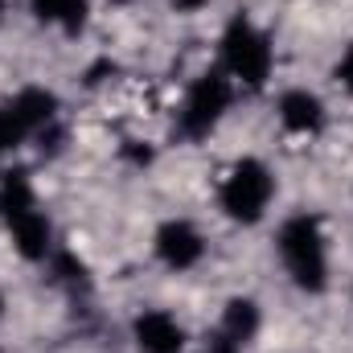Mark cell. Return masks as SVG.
Returning a JSON list of instances; mask_svg holds the SVG:
<instances>
[{"mask_svg":"<svg viewBox=\"0 0 353 353\" xmlns=\"http://www.w3.org/2000/svg\"><path fill=\"white\" fill-rule=\"evenodd\" d=\"M279 259L300 292L316 296L329 288V247L312 214H296L279 226Z\"/></svg>","mask_w":353,"mask_h":353,"instance_id":"6da1fadb","label":"cell"},{"mask_svg":"<svg viewBox=\"0 0 353 353\" xmlns=\"http://www.w3.org/2000/svg\"><path fill=\"white\" fill-rule=\"evenodd\" d=\"M271 66H275V54H271V41H267L263 29L251 25V17H230L226 33H222V70L234 79V83H247V87H263L271 79Z\"/></svg>","mask_w":353,"mask_h":353,"instance_id":"7a4b0ae2","label":"cell"},{"mask_svg":"<svg viewBox=\"0 0 353 353\" xmlns=\"http://www.w3.org/2000/svg\"><path fill=\"white\" fill-rule=\"evenodd\" d=\"M271 197H275V176L267 169L263 161H255V157H247V161H239L230 176L222 181V193H218V201H222V214L230 218V222H243V226H255L259 218L267 214V205H271Z\"/></svg>","mask_w":353,"mask_h":353,"instance_id":"3957f363","label":"cell"},{"mask_svg":"<svg viewBox=\"0 0 353 353\" xmlns=\"http://www.w3.org/2000/svg\"><path fill=\"white\" fill-rule=\"evenodd\" d=\"M230 99H234V79L218 66V70H210V74H201L189 94H185V107H181V132L185 136H193V140H201V136H210L218 123H222V115L230 111Z\"/></svg>","mask_w":353,"mask_h":353,"instance_id":"277c9868","label":"cell"},{"mask_svg":"<svg viewBox=\"0 0 353 353\" xmlns=\"http://www.w3.org/2000/svg\"><path fill=\"white\" fill-rule=\"evenodd\" d=\"M54 111H58V99L50 90H37V87L21 90L17 99L0 103V152L4 148H17L33 132H41L54 119Z\"/></svg>","mask_w":353,"mask_h":353,"instance_id":"5b68a950","label":"cell"},{"mask_svg":"<svg viewBox=\"0 0 353 353\" xmlns=\"http://www.w3.org/2000/svg\"><path fill=\"white\" fill-rule=\"evenodd\" d=\"M152 247H157V259H161L165 267H173V271H189L193 263H201V255H205V243H201L197 226L185 222V218L161 222Z\"/></svg>","mask_w":353,"mask_h":353,"instance_id":"8992f818","label":"cell"},{"mask_svg":"<svg viewBox=\"0 0 353 353\" xmlns=\"http://www.w3.org/2000/svg\"><path fill=\"white\" fill-rule=\"evenodd\" d=\"M132 337H136L140 353H181L185 350V329L176 325V316L165 312V308L140 312L136 325H132Z\"/></svg>","mask_w":353,"mask_h":353,"instance_id":"52a82bcc","label":"cell"},{"mask_svg":"<svg viewBox=\"0 0 353 353\" xmlns=\"http://www.w3.org/2000/svg\"><path fill=\"white\" fill-rule=\"evenodd\" d=\"M279 123L296 136H308L325 123V103L312 94V90L296 87V90H283L279 94Z\"/></svg>","mask_w":353,"mask_h":353,"instance_id":"ba28073f","label":"cell"},{"mask_svg":"<svg viewBox=\"0 0 353 353\" xmlns=\"http://www.w3.org/2000/svg\"><path fill=\"white\" fill-rule=\"evenodd\" d=\"M8 230H12L17 251H21L29 263H41V259L50 255V239H54V230H50V218H46L41 210H29V214L12 218Z\"/></svg>","mask_w":353,"mask_h":353,"instance_id":"9c48e42d","label":"cell"},{"mask_svg":"<svg viewBox=\"0 0 353 353\" xmlns=\"http://www.w3.org/2000/svg\"><path fill=\"white\" fill-rule=\"evenodd\" d=\"M259 304L251 300V296H234V300H226V308H222V337H230L234 345H247L255 333H259Z\"/></svg>","mask_w":353,"mask_h":353,"instance_id":"30bf717a","label":"cell"},{"mask_svg":"<svg viewBox=\"0 0 353 353\" xmlns=\"http://www.w3.org/2000/svg\"><path fill=\"white\" fill-rule=\"evenodd\" d=\"M29 210H37V197H33L29 173H21V169L0 173V218L12 222V218H21V214H29Z\"/></svg>","mask_w":353,"mask_h":353,"instance_id":"8fae6325","label":"cell"},{"mask_svg":"<svg viewBox=\"0 0 353 353\" xmlns=\"http://www.w3.org/2000/svg\"><path fill=\"white\" fill-rule=\"evenodd\" d=\"M33 17L46 25H66L70 33L87 21V0H29Z\"/></svg>","mask_w":353,"mask_h":353,"instance_id":"7c38bea8","label":"cell"},{"mask_svg":"<svg viewBox=\"0 0 353 353\" xmlns=\"http://www.w3.org/2000/svg\"><path fill=\"white\" fill-rule=\"evenodd\" d=\"M205 353H243V345H234L230 337H222V333H218V337H210Z\"/></svg>","mask_w":353,"mask_h":353,"instance_id":"4fadbf2b","label":"cell"},{"mask_svg":"<svg viewBox=\"0 0 353 353\" xmlns=\"http://www.w3.org/2000/svg\"><path fill=\"white\" fill-rule=\"evenodd\" d=\"M0 316H4V292H0Z\"/></svg>","mask_w":353,"mask_h":353,"instance_id":"5bb4252c","label":"cell"},{"mask_svg":"<svg viewBox=\"0 0 353 353\" xmlns=\"http://www.w3.org/2000/svg\"><path fill=\"white\" fill-rule=\"evenodd\" d=\"M0 12H4V0H0Z\"/></svg>","mask_w":353,"mask_h":353,"instance_id":"9a60e30c","label":"cell"}]
</instances>
